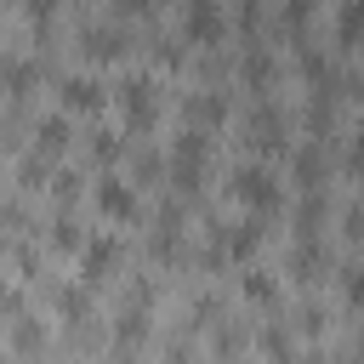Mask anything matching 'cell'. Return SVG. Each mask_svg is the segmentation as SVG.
Segmentation results:
<instances>
[{"mask_svg": "<svg viewBox=\"0 0 364 364\" xmlns=\"http://www.w3.org/2000/svg\"><path fill=\"white\" fill-rule=\"evenodd\" d=\"M353 210H358V216H364V193H358V199H353Z\"/></svg>", "mask_w": 364, "mask_h": 364, "instance_id": "36", "label": "cell"}, {"mask_svg": "<svg viewBox=\"0 0 364 364\" xmlns=\"http://www.w3.org/2000/svg\"><path fill=\"white\" fill-rule=\"evenodd\" d=\"M262 353L279 358V364H290V330H284V324H267V330H262Z\"/></svg>", "mask_w": 364, "mask_h": 364, "instance_id": "23", "label": "cell"}, {"mask_svg": "<svg viewBox=\"0 0 364 364\" xmlns=\"http://www.w3.org/2000/svg\"><path fill=\"white\" fill-rule=\"evenodd\" d=\"M91 205H97L108 222H136V210H142V199H136V188H131L125 176H97Z\"/></svg>", "mask_w": 364, "mask_h": 364, "instance_id": "5", "label": "cell"}, {"mask_svg": "<svg viewBox=\"0 0 364 364\" xmlns=\"http://www.w3.org/2000/svg\"><path fill=\"white\" fill-rule=\"evenodd\" d=\"M228 193H233L239 205H250V216H267V210H279V199H284L279 171H273L267 159H245V165H233V171H228Z\"/></svg>", "mask_w": 364, "mask_h": 364, "instance_id": "1", "label": "cell"}, {"mask_svg": "<svg viewBox=\"0 0 364 364\" xmlns=\"http://www.w3.org/2000/svg\"><path fill=\"white\" fill-rule=\"evenodd\" d=\"M336 34L347 46H364V0H341L336 6Z\"/></svg>", "mask_w": 364, "mask_h": 364, "instance_id": "17", "label": "cell"}, {"mask_svg": "<svg viewBox=\"0 0 364 364\" xmlns=\"http://www.w3.org/2000/svg\"><path fill=\"white\" fill-rule=\"evenodd\" d=\"M341 296H347V307H364V262H341Z\"/></svg>", "mask_w": 364, "mask_h": 364, "instance_id": "21", "label": "cell"}, {"mask_svg": "<svg viewBox=\"0 0 364 364\" xmlns=\"http://www.w3.org/2000/svg\"><path fill=\"white\" fill-rule=\"evenodd\" d=\"M63 142H68V119L63 114H46L34 125V154H63Z\"/></svg>", "mask_w": 364, "mask_h": 364, "instance_id": "16", "label": "cell"}, {"mask_svg": "<svg viewBox=\"0 0 364 364\" xmlns=\"http://www.w3.org/2000/svg\"><path fill=\"white\" fill-rule=\"evenodd\" d=\"M296 318H301V330H324V313H318V307H313V301H307V307H301V313H296Z\"/></svg>", "mask_w": 364, "mask_h": 364, "instance_id": "33", "label": "cell"}, {"mask_svg": "<svg viewBox=\"0 0 364 364\" xmlns=\"http://www.w3.org/2000/svg\"><path fill=\"white\" fill-rule=\"evenodd\" d=\"M136 171H142V176H159V148H154V142L136 148Z\"/></svg>", "mask_w": 364, "mask_h": 364, "instance_id": "29", "label": "cell"}, {"mask_svg": "<svg viewBox=\"0 0 364 364\" xmlns=\"http://www.w3.org/2000/svg\"><path fill=\"white\" fill-rule=\"evenodd\" d=\"M324 262H330V250H324L318 239H296V245H290V256H284L290 279H301V284H313V279L324 273Z\"/></svg>", "mask_w": 364, "mask_h": 364, "instance_id": "11", "label": "cell"}, {"mask_svg": "<svg viewBox=\"0 0 364 364\" xmlns=\"http://www.w3.org/2000/svg\"><path fill=\"white\" fill-rule=\"evenodd\" d=\"M119 108L131 114V125H154V108H159V85H154V74L125 68V74H119Z\"/></svg>", "mask_w": 364, "mask_h": 364, "instance_id": "4", "label": "cell"}, {"mask_svg": "<svg viewBox=\"0 0 364 364\" xmlns=\"http://www.w3.org/2000/svg\"><path fill=\"white\" fill-rule=\"evenodd\" d=\"M222 119H228V97H222L216 85H199V91H188V97H182V125L216 131Z\"/></svg>", "mask_w": 364, "mask_h": 364, "instance_id": "9", "label": "cell"}, {"mask_svg": "<svg viewBox=\"0 0 364 364\" xmlns=\"http://www.w3.org/2000/svg\"><path fill=\"white\" fill-rule=\"evenodd\" d=\"M347 171L364 176V131H353V142H347Z\"/></svg>", "mask_w": 364, "mask_h": 364, "instance_id": "31", "label": "cell"}, {"mask_svg": "<svg viewBox=\"0 0 364 364\" xmlns=\"http://www.w3.org/2000/svg\"><path fill=\"white\" fill-rule=\"evenodd\" d=\"M6 85H11V97L23 102V97L40 85V57H23V63H11V68H6Z\"/></svg>", "mask_w": 364, "mask_h": 364, "instance_id": "19", "label": "cell"}, {"mask_svg": "<svg viewBox=\"0 0 364 364\" xmlns=\"http://www.w3.org/2000/svg\"><path fill=\"white\" fill-rule=\"evenodd\" d=\"M171 159H176V165H205V159H210V131H199V125H176Z\"/></svg>", "mask_w": 364, "mask_h": 364, "instance_id": "12", "label": "cell"}, {"mask_svg": "<svg viewBox=\"0 0 364 364\" xmlns=\"http://www.w3.org/2000/svg\"><path fill=\"white\" fill-rule=\"evenodd\" d=\"M119 256H125V245H119L114 233H91V239L80 245V279H85V284L108 279V273L119 267Z\"/></svg>", "mask_w": 364, "mask_h": 364, "instance_id": "6", "label": "cell"}, {"mask_svg": "<svg viewBox=\"0 0 364 364\" xmlns=\"http://www.w3.org/2000/svg\"><path fill=\"white\" fill-rule=\"evenodd\" d=\"M239 290H245L250 301H262V307H267V301H279V279H273L267 267H245V279H239Z\"/></svg>", "mask_w": 364, "mask_h": 364, "instance_id": "18", "label": "cell"}, {"mask_svg": "<svg viewBox=\"0 0 364 364\" xmlns=\"http://www.w3.org/2000/svg\"><path fill=\"white\" fill-rule=\"evenodd\" d=\"M245 131H250V148H262V154H279V148H290V114H284L279 102H267V97L250 108Z\"/></svg>", "mask_w": 364, "mask_h": 364, "instance_id": "3", "label": "cell"}, {"mask_svg": "<svg viewBox=\"0 0 364 364\" xmlns=\"http://www.w3.org/2000/svg\"><path fill=\"white\" fill-rule=\"evenodd\" d=\"M57 313H63V318H85V313H91L85 290H80V284H63V290H57Z\"/></svg>", "mask_w": 364, "mask_h": 364, "instance_id": "22", "label": "cell"}, {"mask_svg": "<svg viewBox=\"0 0 364 364\" xmlns=\"http://www.w3.org/2000/svg\"><path fill=\"white\" fill-rule=\"evenodd\" d=\"M0 307H17V301H11V290H6V284H0Z\"/></svg>", "mask_w": 364, "mask_h": 364, "instance_id": "34", "label": "cell"}, {"mask_svg": "<svg viewBox=\"0 0 364 364\" xmlns=\"http://www.w3.org/2000/svg\"><path fill=\"white\" fill-rule=\"evenodd\" d=\"M51 245H63V250H68V245H80V228H74V216H68V210L51 222Z\"/></svg>", "mask_w": 364, "mask_h": 364, "instance_id": "27", "label": "cell"}, {"mask_svg": "<svg viewBox=\"0 0 364 364\" xmlns=\"http://www.w3.org/2000/svg\"><path fill=\"white\" fill-rule=\"evenodd\" d=\"M239 68H245V80H250V85H267V80L279 74V63H273L267 40H250V46H245V57H239Z\"/></svg>", "mask_w": 364, "mask_h": 364, "instance_id": "15", "label": "cell"}, {"mask_svg": "<svg viewBox=\"0 0 364 364\" xmlns=\"http://www.w3.org/2000/svg\"><path fill=\"white\" fill-rule=\"evenodd\" d=\"M11 341H17L23 353H40V341H46L40 318H34V313H17V324H11Z\"/></svg>", "mask_w": 364, "mask_h": 364, "instance_id": "20", "label": "cell"}, {"mask_svg": "<svg viewBox=\"0 0 364 364\" xmlns=\"http://www.w3.org/2000/svg\"><path fill=\"white\" fill-rule=\"evenodd\" d=\"M216 347H222V353H239V347H245V330H239V324H222V330H216Z\"/></svg>", "mask_w": 364, "mask_h": 364, "instance_id": "30", "label": "cell"}, {"mask_svg": "<svg viewBox=\"0 0 364 364\" xmlns=\"http://www.w3.org/2000/svg\"><path fill=\"white\" fill-rule=\"evenodd\" d=\"M0 364H6V353H0Z\"/></svg>", "mask_w": 364, "mask_h": 364, "instance_id": "37", "label": "cell"}, {"mask_svg": "<svg viewBox=\"0 0 364 364\" xmlns=\"http://www.w3.org/2000/svg\"><path fill=\"white\" fill-rule=\"evenodd\" d=\"M17 176H23V188H46L40 176H46V154H28L23 165H17Z\"/></svg>", "mask_w": 364, "mask_h": 364, "instance_id": "26", "label": "cell"}, {"mask_svg": "<svg viewBox=\"0 0 364 364\" xmlns=\"http://www.w3.org/2000/svg\"><path fill=\"white\" fill-rule=\"evenodd\" d=\"M176 34L188 46H216V40H228V11L216 0H188L176 11Z\"/></svg>", "mask_w": 364, "mask_h": 364, "instance_id": "2", "label": "cell"}, {"mask_svg": "<svg viewBox=\"0 0 364 364\" xmlns=\"http://www.w3.org/2000/svg\"><path fill=\"white\" fill-rule=\"evenodd\" d=\"M279 17H284V28H296V34H301V28H307V17H313V6H307V0H290Z\"/></svg>", "mask_w": 364, "mask_h": 364, "instance_id": "28", "label": "cell"}, {"mask_svg": "<svg viewBox=\"0 0 364 364\" xmlns=\"http://www.w3.org/2000/svg\"><path fill=\"white\" fill-rule=\"evenodd\" d=\"M6 68H11V57H6V46H0V74H6Z\"/></svg>", "mask_w": 364, "mask_h": 364, "instance_id": "35", "label": "cell"}, {"mask_svg": "<svg viewBox=\"0 0 364 364\" xmlns=\"http://www.w3.org/2000/svg\"><path fill=\"white\" fill-rule=\"evenodd\" d=\"M80 46H85V57H119V51L131 46V34H125L119 17H91V23L80 28Z\"/></svg>", "mask_w": 364, "mask_h": 364, "instance_id": "7", "label": "cell"}, {"mask_svg": "<svg viewBox=\"0 0 364 364\" xmlns=\"http://www.w3.org/2000/svg\"><path fill=\"white\" fill-rule=\"evenodd\" d=\"M290 176L301 182V193H324V148H318V142H296Z\"/></svg>", "mask_w": 364, "mask_h": 364, "instance_id": "10", "label": "cell"}, {"mask_svg": "<svg viewBox=\"0 0 364 364\" xmlns=\"http://www.w3.org/2000/svg\"><path fill=\"white\" fill-rule=\"evenodd\" d=\"M222 245H228V256H256V250H262V216H239V222L222 233Z\"/></svg>", "mask_w": 364, "mask_h": 364, "instance_id": "14", "label": "cell"}, {"mask_svg": "<svg viewBox=\"0 0 364 364\" xmlns=\"http://www.w3.org/2000/svg\"><path fill=\"white\" fill-rule=\"evenodd\" d=\"M57 91H63V108H102V97H108V85H102L97 68H68L57 80Z\"/></svg>", "mask_w": 364, "mask_h": 364, "instance_id": "8", "label": "cell"}, {"mask_svg": "<svg viewBox=\"0 0 364 364\" xmlns=\"http://www.w3.org/2000/svg\"><path fill=\"white\" fill-rule=\"evenodd\" d=\"M17 267L34 279V273H40V250H34V245H17Z\"/></svg>", "mask_w": 364, "mask_h": 364, "instance_id": "32", "label": "cell"}, {"mask_svg": "<svg viewBox=\"0 0 364 364\" xmlns=\"http://www.w3.org/2000/svg\"><path fill=\"white\" fill-rule=\"evenodd\" d=\"M142 336H148V301L125 296V307L114 313V341L125 347V341H142Z\"/></svg>", "mask_w": 364, "mask_h": 364, "instance_id": "13", "label": "cell"}, {"mask_svg": "<svg viewBox=\"0 0 364 364\" xmlns=\"http://www.w3.org/2000/svg\"><path fill=\"white\" fill-rule=\"evenodd\" d=\"M91 154H97V159H119V131H108V125L91 131Z\"/></svg>", "mask_w": 364, "mask_h": 364, "instance_id": "25", "label": "cell"}, {"mask_svg": "<svg viewBox=\"0 0 364 364\" xmlns=\"http://www.w3.org/2000/svg\"><path fill=\"white\" fill-rule=\"evenodd\" d=\"M51 193H57V205H74L80 199V171H57L51 176Z\"/></svg>", "mask_w": 364, "mask_h": 364, "instance_id": "24", "label": "cell"}]
</instances>
